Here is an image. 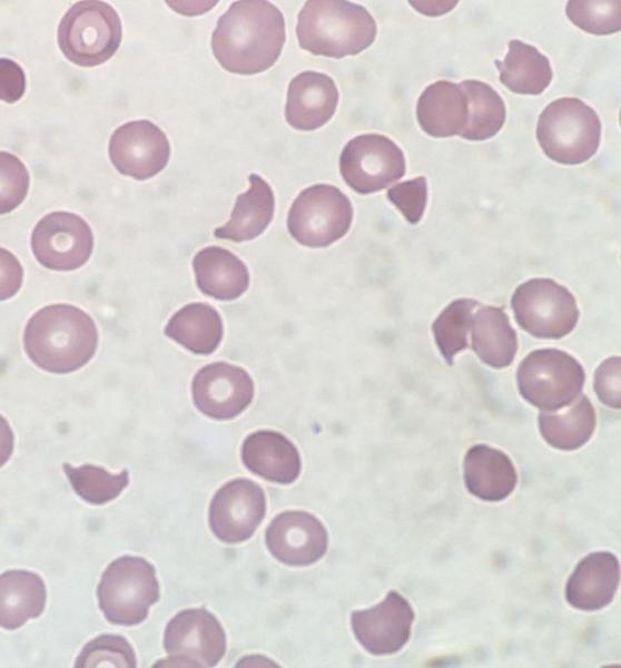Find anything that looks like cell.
Wrapping results in <instances>:
<instances>
[{
  "instance_id": "2",
  "label": "cell",
  "mask_w": 621,
  "mask_h": 668,
  "mask_svg": "<svg viewBox=\"0 0 621 668\" xmlns=\"http://www.w3.org/2000/svg\"><path fill=\"white\" fill-rule=\"evenodd\" d=\"M98 332L93 320L70 304H52L28 321L23 345L40 369L58 374L79 370L95 355Z\"/></svg>"
},
{
  "instance_id": "28",
  "label": "cell",
  "mask_w": 621,
  "mask_h": 668,
  "mask_svg": "<svg viewBox=\"0 0 621 668\" xmlns=\"http://www.w3.org/2000/svg\"><path fill=\"white\" fill-rule=\"evenodd\" d=\"M165 334L193 353L208 355L221 341V317L207 303H190L170 317Z\"/></svg>"
},
{
  "instance_id": "6",
  "label": "cell",
  "mask_w": 621,
  "mask_h": 668,
  "mask_svg": "<svg viewBox=\"0 0 621 668\" xmlns=\"http://www.w3.org/2000/svg\"><path fill=\"white\" fill-rule=\"evenodd\" d=\"M121 42V22L107 2L82 0L65 13L58 26V45L65 57L80 67L110 59Z\"/></svg>"
},
{
  "instance_id": "21",
  "label": "cell",
  "mask_w": 621,
  "mask_h": 668,
  "mask_svg": "<svg viewBox=\"0 0 621 668\" xmlns=\"http://www.w3.org/2000/svg\"><path fill=\"white\" fill-rule=\"evenodd\" d=\"M240 455L249 471L273 482L289 484L300 472L296 446L279 432L260 430L249 434Z\"/></svg>"
},
{
  "instance_id": "18",
  "label": "cell",
  "mask_w": 621,
  "mask_h": 668,
  "mask_svg": "<svg viewBox=\"0 0 621 668\" xmlns=\"http://www.w3.org/2000/svg\"><path fill=\"white\" fill-rule=\"evenodd\" d=\"M337 101V87L329 76L304 71L289 82L285 118L297 130H315L333 117Z\"/></svg>"
},
{
  "instance_id": "27",
  "label": "cell",
  "mask_w": 621,
  "mask_h": 668,
  "mask_svg": "<svg viewBox=\"0 0 621 668\" xmlns=\"http://www.w3.org/2000/svg\"><path fill=\"white\" fill-rule=\"evenodd\" d=\"M541 435L551 446L573 451L585 444L595 429V411L588 396L578 397L555 411H541L539 414Z\"/></svg>"
},
{
  "instance_id": "13",
  "label": "cell",
  "mask_w": 621,
  "mask_h": 668,
  "mask_svg": "<svg viewBox=\"0 0 621 668\" xmlns=\"http://www.w3.org/2000/svg\"><path fill=\"white\" fill-rule=\"evenodd\" d=\"M108 151L120 174L145 180L166 167L170 147L166 134L154 122L142 119L116 128Z\"/></svg>"
},
{
  "instance_id": "34",
  "label": "cell",
  "mask_w": 621,
  "mask_h": 668,
  "mask_svg": "<svg viewBox=\"0 0 621 668\" xmlns=\"http://www.w3.org/2000/svg\"><path fill=\"white\" fill-rule=\"evenodd\" d=\"M75 666L135 668L137 659L127 639L118 635H101L86 644Z\"/></svg>"
},
{
  "instance_id": "1",
  "label": "cell",
  "mask_w": 621,
  "mask_h": 668,
  "mask_svg": "<svg viewBox=\"0 0 621 668\" xmlns=\"http://www.w3.org/2000/svg\"><path fill=\"white\" fill-rule=\"evenodd\" d=\"M285 42V20L269 1L239 0L218 18L211 49L227 71L255 75L272 67Z\"/></svg>"
},
{
  "instance_id": "24",
  "label": "cell",
  "mask_w": 621,
  "mask_h": 668,
  "mask_svg": "<svg viewBox=\"0 0 621 668\" xmlns=\"http://www.w3.org/2000/svg\"><path fill=\"white\" fill-rule=\"evenodd\" d=\"M249 189L237 197L229 220L215 229L217 238L236 243L250 240L272 222L275 198L270 186L256 174L249 176Z\"/></svg>"
},
{
  "instance_id": "9",
  "label": "cell",
  "mask_w": 621,
  "mask_h": 668,
  "mask_svg": "<svg viewBox=\"0 0 621 668\" xmlns=\"http://www.w3.org/2000/svg\"><path fill=\"white\" fill-rule=\"evenodd\" d=\"M511 305L520 327L539 338H561L579 318L572 293L550 278H532L519 285Z\"/></svg>"
},
{
  "instance_id": "25",
  "label": "cell",
  "mask_w": 621,
  "mask_h": 668,
  "mask_svg": "<svg viewBox=\"0 0 621 668\" xmlns=\"http://www.w3.org/2000/svg\"><path fill=\"white\" fill-rule=\"evenodd\" d=\"M471 344L477 357L489 366H509L518 351V338L507 315L500 307L483 306L471 320Z\"/></svg>"
},
{
  "instance_id": "10",
  "label": "cell",
  "mask_w": 621,
  "mask_h": 668,
  "mask_svg": "<svg viewBox=\"0 0 621 668\" xmlns=\"http://www.w3.org/2000/svg\"><path fill=\"white\" fill-rule=\"evenodd\" d=\"M402 149L388 137L364 134L351 139L339 157L344 181L358 194L382 190L405 174Z\"/></svg>"
},
{
  "instance_id": "3",
  "label": "cell",
  "mask_w": 621,
  "mask_h": 668,
  "mask_svg": "<svg viewBox=\"0 0 621 668\" xmlns=\"http://www.w3.org/2000/svg\"><path fill=\"white\" fill-rule=\"evenodd\" d=\"M377 27L362 6L344 0H309L298 13L296 36L302 49L331 58L355 56L376 38Z\"/></svg>"
},
{
  "instance_id": "22",
  "label": "cell",
  "mask_w": 621,
  "mask_h": 668,
  "mask_svg": "<svg viewBox=\"0 0 621 668\" xmlns=\"http://www.w3.org/2000/svg\"><path fill=\"white\" fill-rule=\"evenodd\" d=\"M464 482L472 495L497 502L513 492L518 474L504 452L486 444H476L467 450L464 458Z\"/></svg>"
},
{
  "instance_id": "16",
  "label": "cell",
  "mask_w": 621,
  "mask_h": 668,
  "mask_svg": "<svg viewBox=\"0 0 621 668\" xmlns=\"http://www.w3.org/2000/svg\"><path fill=\"white\" fill-rule=\"evenodd\" d=\"M413 621L410 602L396 591H390L373 608L354 611L351 618L356 639L376 656L401 650L410 639Z\"/></svg>"
},
{
  "instance_id": "11",
  "label": "cell",
  "mask_w": 621,
  "mask_h": 668,
  "mask_svg": "<svg viewBox=\"0 0 621 668\" xmlns=\"http://www.w3.org/2000/svg\"><path fill=\"white\" fill-rule=\"evenodd\" d=\"M166 666L207 668L216 666L226 651V635L216 617L206 609H186L166 626Z\"/></svg>"
},
{
  "instance_id": "33",
  "label": "cell",
  "mask_w": 621,
  "mask_h": 668,
  "mask_svg": "<svg viewBox=\"0 0 621 668\" xmlns=\"http://www.w3.org/2000/svg\"><path fill=\"white\" fill-rule=\"evenodd\" d=\"M619 0H571L566 16L573 24L593 35H610L621 29Z\"/></svg>"
},
{
  "instance_id": "23",
  "label": "cell",
  "mask_w": 621,
  "mask_h": 668,
  "mask_svg": "<svg viewBox=\"0 0 621 668\" xmlns=\"http://www.w3.org/2000/svg\"><path fill=\"white\" fill-rule=\"evenodd\" d=\"M193 267L198 288L213 298L235 299L248 288L246 265L226 248L208 246L200 249L193 259Z\"/></svg>"
},
{
  "instance_id": "5",
  "label": "cell",
  "mask_w": 621,
  "mask_h": 668,
  "mask_svg": "<svg viewBox=\"0 0 621 668\" xmlns=\"http://www.w3.org/2000/svg\"><path fill=\"white\" fill-rule=\"evenodd\" d=\"M97 597L99 609L110 623L138 625L159 599L156 570L144 558L122 556L103 571Z\"/></svg>"
},
{
  "instance_id": "19",
  "label": "cell",
  "mask_w": 621,
  "mask_h": 668,
  "mask_svg": "<svg viewBox=\"0 0 621 668\" xmlns=\"http://www.w3.org/2000/svg\"><path fill=\"white\" fill-rule=\"evenodd\" d=\"M619 579L617 557L608 551L592 552L571 573L565 586L566 601L579 610H600L612 601Z\"/></svg>"
},
{
  "instance_id": "30",
  "label": "cell",
  "mask_w": 621,
  "mask_h": 668,
  "mask_svg": "<svg viewBox=\"0 0 621 668\" xmlns=\"http://www.w3.org/2000/svg\"><path fill=\"white\" fill-rule=\"evenodd\" d=\"M460 85L469 99V121L460 136L467 140H486L495 136L503 127L506 116L501 96L480 80H464Z\"/></svg>"
},
{
  "instance_id": "17",
  "label": "cell",
  "mask_w": 621,
  "mask_h": 668,
  "mask_svg": "<svg viewBox=\"0 0 621 668\" xmlns=\"http://www.w3.org/2000/svg\"><path fill=\"white\" fill-rule=\"evenodd\" d=\"M270 553L288 566H308L327 550L328 536L322 522L305 511L278 514L266 530Z\"/></svg>"
},
{
  "instance_id": "38",
  "label": "cell",
  "mask_w": 621,
  "mask_h": 668,
  "mask_svg": "<svg viewBox=\"0 0 621 668\" xmlns=\"http://www.w3.org/2000/svg\"><path fill=\"white\" fill-rule=\"evenodd\" d=\"M26 88L24 72L11 59H0V96L7 102H16L21 98Z\"/></svg>"
},
{
  "instance_id": "31",
  "label": "cell",
  "mask_w": 621,
  "mask_h": 668,
  "mask_svg": "<svg viewBox=\"0 0 621 668\" xmlns=\"http://www.w3.org/2000/svg\"><path fill=\"white\" fill-rule=\"evenodd\" d=\"M477 305L472 298L455 299L441 312L432 325L435 343L450 365L453 364L454 356L467 347L471 320Z\"/></svg>"
},
{
  "instance_id": "37",
  "label": "cell",
  "mask_w": 621,
  "mask_h": 668,
  "mask_svg": "<svg viewBox=\"0 0 621 668\" xmlns=\"http://www.w3.org/2000/svg\"><path fill=\"white\" fill-rule=\"evenodd\" d=\"M594 392L609 407L620 409V357L603 361L594 373Z\"/></svg>"
},
{
  "instance_id": "14",
  "label": "cell",
  "mask_w": 621,
  "mask_h": 668,
  "mask_svg": "<svg viewBox=\"0 0 621 668\" xmlns=\"http://www.w3.org/2000/svg\"><path fill=\"white\" fill-rule=\"evenodd\" d=\"M266 511L264 491L248 479H235L224 484L209 507V525L214 534L227 543L249 539Z\"/></svg>"
},
{
  "instance_id": "4",
  "label": "cell",
  "mask_w": 621,
  "mask_h": 668,
  "mask_svg": "<svg viewBox=\"0 0 621 668\" xmlns=\"http://www.w3.org/2000/svg\"><path fill=\"white\" fill-rule=\"evenodd\" d=\"M536 138L544 154L563 165H579L598 150L601 121L597 112L574 97L549 104L539 117Z\"/></svg>"
},
{
  "instance_id": "35",
  "label": "cell",
  "mask_w": 621,
  "mask_h": 668,
  "mask_svg": "<svg viewBox=\"0 0 621 668\" xmlns=\"http://www.w3.org/2000/svg\"><path fill=\"white\" fill-rule=\"evenodd\" d=\"M1 214L11 212L24 199L29 187V174L14 155L1 151Z\"/></svg>"
},
{
  "instance_id": "15",
  "label": "cell",
  "mask_w": 621,
  "mask_h": 668,
  "mask_svg": "<svg viewBox=\"0 0 621 668\" xmlns=\"http://www.w3.org/2000/svg\"><path fill=\"white\" fill-rule=\"evenodd\" d=\"M254 392L250 375L225 362L201 367L191 383L195 406L215 420H230L240 414L252 403Z\"/></svg>"
},
{
  "instance_id": "32",
  "label": "cell",
  "mask_w": 621,
  "mask_h": 668,
  "mask_svg": "<svg viewBox=\"0 0 621 668\" xmlns=\"http://www.w3.org/2000/svg\"><path fill=\"white\" fill-rule=\"evenodd\" d=\"M62 469L76 493L90 504L100 505L116 499L129 483L127 470L111 474L92 464L72 466L68 463H63Z\"/></svg>"
},
{
  "instance_id": "12",
  "label": "cell",
  "mask_w": 621,
  "mask_h": 668,
  "mask_svg": "<svg viewBox=\"0 0 621 668\" xmlns=\"http://www.w3.org/2000/svg\"><path fill=\"white\" fill-rule=\"evenodd\" d=\"M31 249L42 266L52 271H73L89 259L93 235L82 217L68 212H53L34 226Z\"/></svg>"
},
{
  "instance_id": "20",
  "label": "cell",
  "mask_w": 621,
  "mask_h": 668,
  "mask_svg": "<svg viewBox=\"0 0 621 668\" xmlns=\"http://www.w3.org/2000/svg\"><path fill=\"white\" fill-rule=\"evenodd\" d=\"M416 117L421 128L435 138L461 135L469 121V99L460 84L438 80L421 94Z\"/></svg>"
},
{
  "instance_id": "7",
  "label": "cell",
  "mask_w": 621,
  "mask_h": 668,
  "mask_svg": "<svg viewBox=\"0 0 621 668\" xmlns=\"http://www.w3.org/2000/svg\"><path fill=\"white\" fill-rule=\"evenodd\" d=\"M584 379L582 365L558 348L531 352L516 372L521 395L542 411H555L573 402L581 393Z\"/></svg>"
},
{
  "instance_id": "36",
  "label": "cell",
  "mask_w": 621,
  "mask_h": 668,
  "mask_svg": "<svg viewBox=\"0 0 621 668\" xmlns=\"http://www.w3.org/2000/svg\"><path fill=\"white\" fill-rule=\"evenodd\" d=\"M387 198L411 224H417L425 210L427 186L424 176L406 180L387 190Z\"/></svg>"
},
{
  "instance_id": "26",
  "label": "cell",
  "mask_w": 621,
  "mask_h": 668,
  "mask_svg": "<svg viewBox=\"0 0 621 668\" xmlns=\"http://www.w3.org/2000/svg\"><path fill=\"white\" fill-rule=\"evenodd\" d=\"M0 623L3 629L14 630L29 619L39 617L46 606L47 590L37 573L27 570H9L0 577Z\"/></svg>"
},
{
  "instance_id": "8",
  "label": "cell",
  "mask_w": 621,
  "mask_h": 668,
  "mask_svg": "<svg viewBox=\"0 0 621 668\" xmlns=\"http://www.w3.org/2000/svg\"><path fill=\"white\" fill-rule=\"evenodd\" d=\"M353 207L337 187L318 184L305 188L292 204L287 228L299 244L318 248L342 238L349 229Z\"/></svg>"
},
{
  "instance_id": "29",
  "label": "cell",
  "mask_w": 621,
  "mask_h": 668,
  "mask_svg": "<svg viewBox=\"0 0 621 668\" xmlns=\"http://www.w3.org/2000/svg\"><path fill=\"white\" fill-rule=\"evenodd\" d=\"M500 81L511 91L521 95H540L552 80V69L546 56L535 47L520 40L509 42L505 58L495 61Z\"/></svg>"
}]
</instances>
